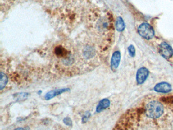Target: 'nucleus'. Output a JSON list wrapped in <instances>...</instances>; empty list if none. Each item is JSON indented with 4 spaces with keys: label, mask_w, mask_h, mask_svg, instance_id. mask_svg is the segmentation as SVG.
I'll list each match as a JSON object with an SVG mask.
<instances>
[{
    "label": "nucleus",
    "mask_w": 173,
    "mask_h": 130,
    "mask_svg": "<svg viewBox=\"0 0 173 130\" xmlns=\"http://www.w3.org/2000/svg\"><path fill=\"white\" fill-rule=\"evenodd\" d=\"M146 114L148 117L156 119L162 115L164 112L163 105L159 102L153 101L146 106Z\"/></svg>",
    "instance_id": "obj_1"
},
{
    "label": "nucleus",
    "mask_w": 173,
    "mask_h": 130,
    "mask_svg": "<svg viewBox=\"0 0 173 130\" xmlns=\"http://www.w3.org/2000/svg\"><path fill=\"white\" fill-rule=\"evenodd\" d=\"M140 36L147 40L152 39L154 36V31L151 26L147 23H143L138 29Z\"/></svg>",
    "instance_id": "obj_2"
},
{
    "label": "nucleus",
    "mask_w": 173,
    "mask_h": 130,
    "mask_svg": "<svg viewBox=\"0 0 173 130\" xmlns=\"http://www.w3.org/2000/svg\"><path fill=\"white\" fill-rule=\"evenodd\" d=\"M159 51L161 55L166 59L171 58L173 55L172 47L165 42L161 43L159 45Z\"/></svg>",
    "instance_id": "obj_3"
},
{
    "label": "nucleus",
    "mask_w": 173,
    "mask_h": 130,
    "mask_svg": "<svg viewBox=\"0 0 173 130\" xmlns=\"http://www.w3.org/2000/svg\"><path fill=\"white\" fill-rule=\"evenodd\" d=\"M149 71L145 67L141 68L137 71L136 74V81L139 85H142L149 76Z\"/></svg>",
    "instance_id": "obj_4"
},
{
    "label": "nucleus",
    "mask_w": 173,
    "mask_h": 130,
    "mask_svg": "<svg viewBox=\"0 0 173 130\" xmlns=\"http://www.w3.org/2000/svg\"><path fill=\"white\" fill-rule=\"evenodd\" d=\"M172 86L166 82H162L155 85L154 90L157 93H168L172 91Z\"/></svg>",
    "instance_id": "obj_5"
},
{
    "label": "nucleus",
    "mask_w": 173,
    "mask_h": 130,
    "mask_svg": "<svg viewBox=\"0 0 173 130\" xmlns=\"http://www.w3.org/2000/svg\"><path fill=\"white\" fill-rule=\"evenodd\" d=\"M70 91L69 88H64V89H56L54 90L50 91L45 95L44 98L46 100H50L54 97L60 95L62 94V93H66Z\"/></svg>",
    "instance_id": "obj_6"
},
{
    "label": "nucleus",
    "mask_w": 173,
    "mask_h": 130,
    "mask_svg": "<svg viewBox=\"0 0 173 130\" xmlns=\"http://www.w3.org/2000/svg\"><path fill=\"white\" fill-rule=\"evenodd\" d=\"M121 54L118 51H115L112 55L111 60V68L112 70L117 69L121 62Z\"/></svg>",
    "instance_id": "obj_7"
},
{
    "label": "nucleus",
    "mask_w": 173,
    "mask_h": 130,
    "mask_svg": "<svg viewBox=\"0 0 173 130\" xmlns=\"http://www.w3.org/2000/svg\"><path fill=\"white\" fill-rule=\"evenodd\" d=\"M111 103L108 99H103L99 102L96 107V112L100 113L102 111L108 108L110 106Z\"/></svg>",
    "instance_id": "obj_8"
},
{
    "label": "nucleus",
    "mask_w": 173,
    "mask_h": 130,
    "mask_svg": "<svg viewBox=\"0 0 173 130\" xmlns=\"http://www.w3.org/2000/svg\"><path fill=\"white\" fill-rule=\"evenodd\" d=\"M125 27V22L121 17H118L117 18L116 23V28L118 32H122Z\"/></svg>",
    "instance_id": "obj_9"
},
{
    "label": "nucleus",
    "mask_w": 173,
    "mask_h": 130,
    "mask_svg": "<svg viewBox=\"0 0 173 130\" xmlns=\"http://www.w3.org/2000/svg\"><path fill=\"white\" fill-rule=\"evenodd\" d=\"M1 79H0V90H3L7 85L8 78L7 75L3 72L1 73Z\"/></svg>",
    "instance_id": "obj_10"
},
{
    "label": "nucleus",
    "mask_w": 173,
    "mask_h": 130,
    "mask_svg": "<svg viewBox=\"0 0 173 130\" xmlns=\"http://www.w3.org/2000/svg\"><path fill=\"white\" fill-rule=\"evenodd\" d=\"M55 53L58 57H63L65 56L66 54V51L65 49L63 47L61 46H58L55 49Z\"/></svg>",
    "instance_id": "obj_11"
},
{
    "label": "nucleus",
    "mask_w": 173,
    "mask_h": 130,
    "mask_svg": "<svg viewBox=\"0 0 173 130\" xmlns=\"http://www.w3.org/2000/svg\"><path fill=\"white\" fill-rule=\"evenodd\" d=\"M29 95V94L27 93H17L13 95L15 98H16L17 101H22L25 100L27 98Z\"/></svg>",
    "instance_id": "obj_12"
},
{
    "label": "nucleus",
    "mask_w": 173,
    "mask_h": 130,
    "mask_svg": "<svg viewBox=\"0 0 173 130\" xmlns=\"http://www.w3.org/2000/svg\"><path fill=\"white\" fill-rule=\"evenodd\" d=\"M160 100L166 104H173V96L162 97Z\"/></svg>",
    "instance_id": "obj_13"
},
{
    "label": "nucleus",
    "mask_w": 173,
    "mask_h": 130,
    "mask_svg": "<svg viewBox=\"0 0 173 130\" xmlns=\"http://www.w3.org/2000/svg\"><path fill=\"white\" fill-rule=\"evenodd\" d=\"M92 49H90V47L85 49L86 50H85L83 54L86 58H89L90 57L93 56V51L92 50Z\"/></svg>",
    "instance_id": "obj_14"
},
{
    "label": "nucleus",
    "mask_w": 173,
    "mask_h": 130,
    "mask_svg": "<svg viewBox=\"0 0 173 130\" xmlns=\"http://www.w3.org/2000/svg\"><path fill=\"white\" fill-rule=\"evenodd\" d=\"M128 51H129V54L130 57H134L136 55V50L135 48L133 45H130L128 47Z\"/></svg>",
    "instance_id": "obj_15"
},
{
    "label": "nucleus",
    "mask_w": 173,
    "mask_h": 130,
    "mask_svg": "<svg viewBox=\"0 0 173 130\" xmlns=\"http://www.w3.org/2000/svg\"><path fill=\"white\" fill-rule=\"evenodd\" d=\"M90 113L89 112V111H87V112L85 114L84 116L82 118V123H86V122L89 120V117H90Z\"/></svg>",
    "instance_id": "obj_16"
},
{
    "label": "nucleus",
    "mask_w": 173,
    "mask_h": 130,
    "mask_svg": "<svg viewBox=\"0 0 173 130\" xmlns=\"http://www.w3.org/2000/svg\"><path fill=\"white\" fill-rule=\"evenodd\" d=\"M63 122L66 125L68 126H72L73 123H72V121L71 120V118L69 117H66L64 118L63 119Z\"/></svg>",
    "instance_id": "obj_17"
},
{
    "label": "nucleus",
    "mask_w": 173,
    "mask_h": 130,
    "mask_svg": "<svg viewBox=\"0 0 173 130\" xmlns=\"http://www.w3.org/2000/svg\"><path fill=\"white\" fill-rule=\"evenodd\" d=\"M14 130H24V129L22 128H17L16 129H14Z\"/></svg>",
    "instance_id": "obj_18"
}]
</instances>
